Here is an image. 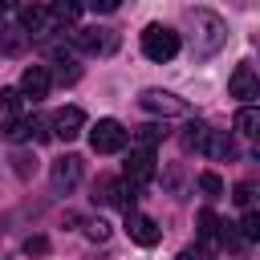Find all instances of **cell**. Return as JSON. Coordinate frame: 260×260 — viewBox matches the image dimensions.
<instances>
[{
	"label": "cell",
	"mask_w": 260,
	"mask_h": 260,
	"mask_svg": "<svg viewBox=\"0 0 260 260\" xmlns=\"http://www.w3.org/2000/svg\"><path fill=\"white\" fill-rule=\"evenodd\" d=\"M77 179H81V158L77 154H65V158L53 162V187L57 191H73Z\"/></svg>",
	"instance_id": "9"
},
{
	"label": "cell",
	"mask_w": 260,
	"mask_h": 260,
	"mask_svg": "<svg viewBox=\"0 0 260 260\" xmlns=\"http://www.w3.org/2000/svg\"><path fill=\"white\" fill-rule=\"evenodd\" d=\"M16 4H20V0H0V12H4V8H16Z\"/></svg>",
	"instance_id": "27"
},
{
	"label": "cell",
	"mask_w": 260,
	"mask_h": 260,
	"mask_svg": "<svg viewBox=\"0 0 260 260\" xmlns=\"http://www.w3.org/2000/svg\"><path fill=\"white\" fill-rule=\"evenodd\" d=\"M24 252H28V256H45V252H49V240H45V236H28V240H24Z\"/></svg>",
	"instance_id": "22"
},
{
	"label": "cell",
	"mask_w": 260,
	"mask_h": 260,
	"mask_svg": "<svg viewBox=\"0 0 260 260\" xmlns=\"http://www.w3.org/2000/svg\"><path fill=\"white\" fill-rule=\"evenodd\" d=\"M20 24H24L32 37H45V32L53 28V12L41 8V4H28V8H20Z\"/></svg>",
	"instance_id": "12"
},
{
	"label": "cell",
	"mask_w": 260,
	"mask_h": 260,
	"mask_svg": "<svg viewBox=\"0 0 260 260\" xmlns=\"http://www.w3.org/2000/svg\"><path fill=\"white\" fill-rule=\"evenodd\" d=\"M49 85H53V77H49L45 65H28V69L20 73V98H28V102L49 98Z\"/></svg>",
	"instance_id": "6"
},
{
	"label": "cell",
	"mask_w": 260,
	"mask_h": 260,
	"mask_svg": "<svg viewBox=\"0 0 260 260\" xmlns=\"http://www.w3.org/2000/svg\"><path fill=\"white\" fill-rule=\"evenodd\" d=\"M162 134H167L162 126H142V130H138V142H142V146H154Z\"/></svg>",
	"instance_id": "21"
},
{
	"label": "cell",
	"mask_w": 260,
	"mask_h": 260,
	"mask_svg": "<svg viewBox=\"0 0 260 260\" xmlns=\"http://www.w3.org/2000/svg\"><path fill=\"white\" fill-rule=\"evenodd\" d=\"M207 126H187V146H195V150H203V142H207Z\"/></svg>",
	"instance_id": "20"
},
{
	"label": "cell",
	"mask_w": 260,
	"mask_h": 260,
	"mask_svg": "<svg viewBox=\"0 0 260 260\" xmlns=\"http://www.w3.org/2000/svg\"><path fill=\"white\" fill-rule=\"evenodd\" d=\"M85 236H89V240H106V236H110V223H106V219H89Z\"/></svg>",
	"instance_id": "23"
},
{
	"label": "cell",
	"mask_w": 260,
	"mask_h": 260,
	"mask_svg": "<svg viewBox=\"0 0 260 260\" xmlns=\"http://www.w3.org/2000/svg\"><path fill=\"white\" fill-rule=\"evenodd\" d=\"M256 126H260V114H256L252 106H244V110L236 114V130H240L244 138H252V134H256Z\"/></svg>",
	"instance_id": "16"
},
{
	"label": "cell",
	"mask_w": 260,
	"mask_h": 260,
	"mask_svg": "<svg viewBox=\"0 0 260 260\" xmlns=\"http://www.w3.org/2000/svg\"><path fill=\"white\" fill-rule=\"evenodd\" d=\"M240 232H244V240H256V236H260V215H256L252 207H244V219H240Z\"/></svg>",
	"instance_id": "19"
},
{
	"label": "cell",
	"mask_w": 260,
	"mask_h": 260,
	"mask_svg": "<svg viewBox=\"0 0 260 260\" xmlns=\"http://www.w3.org/2000/svg\"><path fill=\"white\" fill-rule=\"evenodd\" d=\"M232 199H236V203H240V207H252V183H240V187H236V195H232Z\"/></svg>",
	"instance_id": "24"
},
{
	"label": "cell",
	"mask_w": 260,
	"mask_h": 260,
	"mask_svg": "<svg viewBox=\"0 0 260 260\" xmlns=\"http://www.w3.org/2000/svg\"><path fill=\"white\" fill-rule=\"evenodd\" d=\"M122 0H85V8H93V12H114Z\"/></svg>",
	"instance_id": "25"
},
{
	"label": "cell",
	"mask_w": 260,
	"mask_h": 260,
	"mask_svg": "<svg viewBox=\"0 0 260 260\" xmlns=\"http://www.w3.org/2000/svg\"><path fill=\"white\" fill-rule=\"evenodd\" d=\"M16 110H20V89H0V118L12 122Z\"/></svg>",
	"instance_id": "17"
},
{
	"label": "cell",
	"mask_w": 260,
	"mask_h": 260,
	"mask_svg": "<svg viewBox=\"0 0 260 260\" xmlns=\"http://www.w3.org/2000/svg\"><path fill=\"white\" fill-rule=\"evenodd\" d=\"M8 138H12V142H24V138H45V122H41V118H12Z\"/></svg>",
	"instance_id": "13"
},
{
	"label": "cell",
	"mask_w": 260,
	"mask_h": 260,
	"mask_svg": "<svg viewBox=\"0 0 260 260\" xmlns=\"http://www.w3.org/2000/svg\"><path fill=\"white\" fill-rule=\"evenodd\" d=\"M93 199L130 211V207H134V183H126V179H98V183H93Z\"/></svg>",
	"instance_id": "3"
},
{
	"label": "cell",
	"mask_w": 260,
	"mask_h": 260,
	"mask_svg": "<svg viewBox=\"0 0 260 260\" xmlns=\"http://www.w3.org/2000/svg\"><path fill=\"white\" fill-rule=\"evenodd\" d=\"M142 53H146V61L167 65V61L179 53V32L167 28V24H146V28H142Z\"/></svg>",
	"instance_id": "1"
},
{
	"label": "cell",
	"mask_w": 260,
	"mask_h": 260,
	"mask_svg": "<svg viewBox=\"0 0 260 260\" xmlns=\"http://www.w3.org/2000/svg\"><path fill=\"white\" fill-rule=\"evenodd\" d=\"M126 232H130V240H134L138 248H154V244L162 240V228H158L150 215H138V211H126Z\"/></svg>",
	"instance_id": "4"
},
{
	"label": "cell",
	"mask_w": 260,
	"mask_h": 260,
	"mask_svg": "<svg viewBox=\"0 0 260 260\" xmlns=\"http://www.w3.org/2000/svg\"><path fill=\"white\" fill-rule=\"evenodd\" d=\"M150 179H154V150H150V146L130 150V158H126V183L142 187V183H150Z\"/></svg>",
	"instance_id": "5"
},
{
	"label": "cell",
	"mask_w": 260,
	"mask_h": 260,
	"mask_svg": "<svg viewBox=\"0 0 260 260\" xmlns=\"http://www.w3.org/2000/svg\"><path fill=\"white\" fill-rule=\"evenodd\" d=\"M138 106L142 110H154V114H187V102H179L167 89H142L138 93Z\"/></svg>",
	"instance_id": "7"
},
{
	"label": "cell",
	"mask_w": 260,
	"mask_h": 260,
	"mask_svg": "<svg viewBox=\"0 0 260 260\" xmlns=\"http://www.w3.org/2000/svg\"><path fill=\"white\" fill-rule=\"evenodd\" d=\"M81 126H85V114H81L77 106H65V110H57V118H53V134H57L61 142H73V138L81 134Z\"/></svg>",
	"instance_id": "8"
},
{
	"label": "cell",
	"mask_w": 260,
	"mask_h": 260,
	"mask_svg": "<svg viewBox=\"0 0 260 260\" xmlns=\"http://www.w3.org/2000/svg\"><path fill=\"white\" fill-rule=\"evenodd\" d=\"M199 240L203 244H211V240H219V219H215V211H199Z\"/></svg>",
	"instance_id": "15"
},
{
	"label": "cell",
	"mask_w": 260,
	"mask_h": 260,
	"mask_svg": "<svg viewBox=\"0 0 260 260\" xmlns=\"http://www.w3.org/2000/svg\"><path fill=\"white\" fill-rule=\"evenodd\" d=\"M73 41H77V49H81V53H110V49L118 45V37H114V32H106V28H85V32H77Z\"/></svg>",
	"instance_id": "10"
},
{
	"label": "cell",
	"mask_w": 260,
	"mask_h": 260,
	"mask_svg": "<svg viewBox=\"0 0 260 260\" xmlns=\"http://www.w3.org/2000/svg\"><path fill=\"white\" fill-rule=\"evenodd\" d=\"M179 260H211V256H203V252H179Z\"/></svg>",
	"instance_id": "26"
},
{
	"label": "cell",
	"mask_w": 260,
	"mask_h": 260,
	"mask_svg": "<svg viewBox=\"0 0 260 260\" xmlns=\"http://www.w3.org/2000/svg\"><path fill=\"white\" fill-rule=\"evenodd\" d=\"M256 89H260V85H256L252 65H248V61H244V65H236V69H232V77H228V93H232V98H256Z\"/></svg>",
	"instance_id": "11"
},
{
	"label": "cell",
	"mask_w": 260,
	"mask_h": 260,
	"mask_svg": "<svg viewBox=\"0 0 260 260\" xmlns=\"http://www.w3.org/2000/svg\"><path fill=\"white\" fill-rule=\"evenodd\" d=\"M81 8H85L81 0H53L49 12H53V24H73V20L81 16Z\"/></svg>",
	"instance_id": "14"
},
{
	"label": "cell",
	"mask_w": 260,
	"mask_h": 260,
	"mask_svg": "<svg viewBox=\"0 0 260 260\" xmlns=\"http://www.w3.org/2000/svg\"><path fill=\"white\" fill-rule=\"evenodd\" d=\"M89 146L98 154H118L126 146V126L118 118H98V126H89Z\"/></svg>",
	"instance_id": "2"
},
{
	"label": "cell",
	"mask_w": 260,
	"mask_h": 260,
	"mask_svg": "<svg viewBox=\"0 0 260 260\" xmlns=\"http://www.w3.org/2000/svg\"><path fill=\"white\" fill-rule=\"evenodd\" d=\"M199 191L215 199V195H223V179H219L215 171H203V175H199Z\"/></svg>",
	"instance_id": "18"
}]
</instances>
